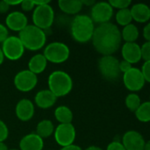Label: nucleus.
<instances>
[{"instance_id": "1", "label": "nucleus", "mask_w": 150, "mask_h": 150, "mask_svg": "<svg viewBox=\"0 0 150 150\" xmlns=\"http://www.w3.org/2000/svg\"><path fill=\"white\" fill-rule=\"evenodd\" d=\"M91 40L95 49L103 56L112 55L120 47L121 32L113 23L102 24L95 28Z\"/></svg>"}, {"instance_id": "2", "label": "nucleus", "mask_w": 150, "mask_h": 150, "mask_svg": "<svg viewBox=\"0 0 150 150\" xmlns=\"http://www.w3.org/2000/svg\"><path fill=\"white\" fill-rule=\"evenodd\" d=\"M95 23L88 15H76L71 23V34L79 43H87L92 40L95 32Z\"/></svg>"}, {"instance_id": "3", "label": "nucleus", "mask_w": 150, "mask_h": 150, "mask_svg": "<svg viewBox=\"0 0 150 150\" xmlns=\"http://www.w3.org/2000/svg\"><path fill=\"white\" fill-rule=\"evenodd\" d=\"M19 38L25 49L30 51L42 49L47 40L45 32L34 25H27L22 31H20L19 33Z\"/></svg>"}, {"instance_id": "4", "label": "nucleus", "mask_w": 150, "mask_h": 150, "mask_svg": "<svg viewBox=\"0 0 150 150\" xmlns=\"http://www.w3.org/2000/svg\"><path fill=\"white\" fill-rule=\"evenodd\" d=\"M49 89L57 98L68 95L73 86V82L69 74L62 70L53 71L48 78Z\"/></svg>"}, {"instance_id": "5", "label": "nucleus", "mask_w": 150, "mask_h": 150, "mask_svg": "<svg viewBox=\"0 0 150 150\" xmlns=\"http://www.w3.org/2000/svg\"><path fill=\"white\" fill-rule=\"evenodd\" d=\"M33 25L42 30H47L53 25L55 12L50 3L35 6L32 15Z\"/></svg>"}, {"instance_id": "6", "label": "nucleus", "mask_w": 150, "mask_h": 150, "mask_svg": "<svg viewBox=\"0 0 150 150\" xmlns=\"http://www.w3.org/2000/svg\"><path fill=\"white\" fill-rule=\"evenodd\" d=\"M44 57L47 62L51 63L60 64L67 61L70 56V48L63 42L54 41L47 45L43 50Z\"/></svg>"}, {"instance_id": "7", "label": "nucleus", "mask_w": 150, "mask_h": 150, "mask_svg": "<svg viewBox=\"0 0 150 150\" xmlns=\"http://www.w3.org/2000/svg\"><path fill=\"white\" fill-rule=\"evenodd\" d=\"M98 69L102 76L111 82L116 81L120 76L119 61L113 55H103L98 61Z\"/></svg>"}, {"instance_id": "8", "label": "nucleus", "mask_w": 150, "mask_h": 150, "mask_svg": "<svg viewBox=\"0 0 150 150\" xmlns=\"http://www.w3.org/2000/svg\"><path fill=\"white\" fill-rule=\"evenodd\" d=\"M4 58L10 61H17L20 59L25 52V47L17 36H9L3 43L1 47Z\"/></svg>"}, {"instance_id": "9", "label": "nucleus", "mask_w": 150, "mask_h": 150, "mask_svg": "<svg viewBox=\"0 0 150 150\" xmlns=\"http://www.w3.org/2000/svg\"><path fill=\"white\" fill-rule=\"evenodd\" d=\"M54 137L56 142L62 148L73 144L76 138V130L73 125L59 124L54 131Z\"/></svg>"}, {"instance_id": "10", "label": "nucleus", "mask_w": 150, "mask_h": 150, "mask_svg": "<svg viewBox=\"0 0 150 150\" xmlns=\"http://www.w3.org/2000/svg\"><path fill=\"white\" fill-rule=\"evenodd\" d=\"M123 82L126 88L135 93L140 91L145 85V79L141 70L138 68H132L123 75Z\"/></svg>"}, {"instance_id": "11", "label": "nucleus", "mask_w": 150, "mask_h": 150, "mask_svg": "<svg viewBox=\"0 0 150 150\" xmlns=\"http://www.w3.org/2000/svg\"><path fill=\"white\" fill-rule=\"evenodd\" d=\"M113 17V8L109 2L95 3L91 8V19L94 23L102 25L109 23Z\"/></svg>"}, {"instance_id": "12", "label": "nucleus", "mask_w": 150, "mask_h": 150, "mask_svg": "<svg viewBox=\"0 0 150 150\" xmlns=\"http://www.w3.org/2000/svg\"><path fill=\"white\" fill-rule=\"evenodd\" d=\"M38 82L37 76L29 71L28 69L21 70L14 76V86L16 89L22 92H28L34 89Z\"/></svg>"}, {"instance_id": "13", "label": "nucleus", "mask_w": 150, "mask_h": 150, "mask_svg": "<svg viewBox=\"0 0 150 150\" xmlns=\"http://www.w3.org/2000/svg\"><path fill=\"white\" fill-rule=\"evenodd\" d=\"M145 142L143 136L135 130L125 133L121 142L126 150H144Z\"/></svg>"}, {"instance_id": "14", "label": "nucleus", "mask_w": 150, "mask_h": 150, "mask_svg": "<svg viewBox=\"0 0 150 150\" xmlns=\"http://www.w3.org/2000/svg\"><path fill=\"white\" fill-rule=\"evenodd\" d=\"M27 25V18L21 11H12L5 18V26L14 32H20Z\"/></svg>"}, {"instance_id": "15", "label": "nucleus", "mask_w": 150, "mask_h": 150, "mask_svg": "<svg viewBox=\"0 0 150 150\" xmlns=\"http://www.w3.org/2000/svg\"><path fill=\"white\" fill-rule=\"evenodd\" d=\"M121 54L124 61H126L131 64L138 63L141 60V46L136 42L125 43L122 46Z\"/></svg>"}, {"instance_id": "16", "label": "nucleus", "mask_w": 150, "mask_h": 150, "mask_svg": "<svg viewBox=\"0 0 150 150\" xmlns=\"http://www.w3.org/2000/svg\"><path fill=\"white\" fill-rule=\"evenodd\" d=\"M15 113L17 118L21 121L30 120L34 114V105L33 102L27 98L19 100L16 105Z\"/></svg>"}, {"instance_id": "17", "label": "nucleus", "mask_w": 150, "mask_h": 150, "mask_svg": "<svg viewBox=\"0 0 150 150\" xmlns=\"http://www.w3.org/2000/svg\"><path fill=\"white\" fill-rule=\"evenodd\" d=\"M19 150H42L43 140L35 133L25 135L19 142Z\"/></svg>"}, {"instance_id": "18", "label": "nucleus", "mask_w": 150, "mask_h": 150, "mask_svg": "<svg viewBox=\"0 0 150 150\" xmlns=\"http://www.w3.org/2000/svg\"><path fill=\"white\" fill-rule=\"evenodd\" d=\"M57 99V98L50 90H42L36 93L34 103L41 109H49L56 104Z\"/></svg>"}, {"instance_id": "19", "label": "nucleus", "mask_w": 150, "mask_h": 150, "mask_svg": "<svg viewBox=\"0 0 150 150\" xmlns=\"http://www.w3.org/2000/svg\"><path fill=\"white\" fill-rule=\"evenodd\" d=\"M133 20L137 23H146L150 19L149 6L143 3L133 4L130 9Z\"/></svg>"}, {"instance_id": "20", "label": "nucleus", "mask_w": 150, "mask_h": 150, "mask_svg": "<svg viewBox=\"0 0 150 150\" xmlns=\"http://www.w3.org/2000/svg\"><path fill=\"white\" fill-rule=\"evenodd\" d=\"M47 60L42 54H37L34 55L28 62V70L34 73V75H38L42 73L47 67Z\"/></svg>"}, {"instance_id": "21", "label": "nucleus", "mask_w": 150, "mask_h": 150, "mask_svg": "<svg viewBox=\"0 0 150 150\" xmlns=\"http://www.w3.org/2000/svg\"><path fill=\"white\" fill-rule=\"evenodd\" d=\"M57 4L59 9L64 13L70 15H76L83 7L80 0H59Z\"/></svg>"}, {"instance_id": "22", "label": "nucleus", "mask_w": 150, "mask_h": 150, "mask_svg": "<svg viewBox=\"0 0 150 150\" xmlns=\"http://www.w3.org/2000/svg\"><path fill=\"white\" fill-rule=\"evenodd\" d=\"M54 116L60 124H71L73 119L72 110L66 105H60L56 108Z\"/></svg>"}, {"instance_id": "23", "label": "nucleus", "mask_w": 150, "mask_h": 150, "mask_svg": "<svg viewBox=\"0 0 150 150\" xmlns=\"http://www.w3.org/2000/svg\"><path fill=\"white\" fill-rule=\"evenodd\" d=\"M140 35V32L138 27L133 25L130 24L128 25L124 26L121 31V38L126 41V43H133L135 42Z\"/></svg>"}, {"instance_id": "24", "label": "nucleus", "mask_w": 150, "mask_h": 150, "mask_svg": "<svg viewBox=\"0 0 150 150\" xmlns=\"http://www.w3.org/2000/svg\"><path fill=\"white\" fill-rule=\"evenodd\" d=\"M55 128L53 123L49 120H41L36 126V134L40 136L42 140L44 138H48L54 134Z\"/></svg>"}, {"instance_id": "25", "label": "nucleus", "mask_w": 150, "mask_h": 150, "mask_svg": "<svg viewBox=\"0 0 150 150\" xmlns=\"http://www.w3.org/2000/svg\"><path fill=\"white\" fill-rule=\"evenodd\" d=\"M136 119L142 123L150 122V102L141 103L139 108L134 112Z\"/></svg>"}, {"instance_id": "26", "label": "nucleus", "mask_w": 150, "mask_h": 150, "mask_svg": "<svg viewBox=\"0 0 150 150\" xmlns=\"http://www.w3.org/2000/svg\"><path fill=\"white\" fill-rule=\"evenodd\" d=\"M116 21L118 25L122 26H126L132 24L133 18L130 9L126 8V9L118 10V12L116 13Z\"/></svg>"}, {"instance_id": "27", "label": "nucleus", "mask_w": 150, "mask_h": 150, "mask_svg": "<svg viewBox=\"0 0 150 150\" xmlns=\"http://www.w3.org/2000/svg\"><path fill=\"white\" fill-rule=\"evenodd\" d=\"M125 104H126V106L127 107L128 110L134 112L141 104V98L137 93L132 92L126 96V98L125 99Z\"/></svg>"}, {"instance_id": "28", "label": "nucleus", "mask_w": 150, "mask_h": 150, "mask_svg": "<svg viewBox=\"0 0 150 150\" xmlns=\"http://www.w3.org/2000/svg\"><path fill=\"white\" fill-rule=\"evenodd\" d=\"M109 4L111 5V7L114 9H118V10H122V9H126L128 8L131 4L132 1L130 0H111L109 1Z\"/></svg>"}, {"instance_id": "29", "label": "nucleus", "mask_w": 150, "mask_h": 150, "mask_svg": "<svg viewBox=\"0 0 150 150\" xmlns=\"http://www.w3.org/2000/svg\"><path fill=\"white\" fill-rule=\"evenodd\" d=\"M141 59L145 62L150 61V42L146 41L142 46H141Z\"/></svg>"}, {"instance_id": "30", "label": "nucleus", "mask_w": 150, "mask_h": 150, "mask_svg": "<svg viewBox=\"0 0 150 150\" xmlns=\"http://www.w3.org/2000/svg\"><path fill=\"white\" fill-rule=\"evenodd\" d=\"M9 135V130L6 124L0 120V142H4Z\"/></svg>"}, {"instance_id": "31", "label": "nucleus", "mask_w": 150, "mask_h": 150, "mask_svg": "<svg viewBox=\"0 0 150 150\" xmlns=\"http://www.w3.org/2000/svg\"><path fill=\"white\" fill-rule=\"evenodd\" d=\"M141 70V73L144 76L145 82H148L150 83V61L144 62Z\"/></svg>"}, {"instance_id": "32", "label": "nucleus", "mask_w": 150, "mask_h": 150, "mask_svg": "<svg viewBox=\"0 0 150 150\" xmlns=\"http://www.w3.org/2000/svg\"><path fill=\"white\" fill-rule=\"evenodd\" d=\"M19 5H20V8L24 11H30L35 8L34 2L32 0H23V1H21Z\"/></svg>"}, {"instance_id": "33", "label": "nucleus", "mask_w": 150, "mask_h": 150, "mask_svg": "<svg viewBox=\"0 0 150 150\" xmlns=\"http://www.w3.org/2000/svg\"><path fill=\"white\" fill-rule=\"evenodd\" d=\"M106 150H126V149L120 142L114 141L107 146Z\"/></svg>"}, {"instance_id": "34", "label": "nucleus", "mask_w": 150, "mask_h": 150, "mask_svg": "<svg viewBox=\"0 0 150 150\" xmlns=\"http://www.w3.org/2000/svg\"><path fill=\"white\" fill-rule=\"evenodd\" d=\"M9 37V31L7 27L0 24V43H3Z\"/></svg>"}, {"instance_id": "35", "label": "nucleus", "mask_w": 150, "mask_h": 150, "mask_svg": "<svg viewBox=\"0 0 150 150\" xmlns=\"http://www.w3.org/2000/svg\"><path fill=\"white\" fill-rule=\"evenodd\" d=\"M133 68V66H132V64L131 63H129L128 62H126V61H121V62H119V70H120V72L121 73H126V71H128L130 69H132Z\"/></svg>"}, {"instance_id": "36", "label": "nucleus", "mask_w": 150, "mask_h": 150, "mask_svg": "<svg viewBox=\"0 0 150 150\" xmlns=\"http://www.w3.org/2000/svg\"><path fill=\"white\" fill-rule=\"evenodd\" d=\"M143 37L146 40V41L150 42V22L148 23L143 28Z\"/></svg>"}, {"instance_id": "37", "label": "nucleus", "mask_w": 150, "mask_h": 150, "mask_svg": "<svg viewBox=\"0 0 150 150\" xmlns=\"http://www.w3.org/2000/svg\"><path fill=\"white\" fill-rule=\"evenodd\" d=\"M9 9H10V6L5 0L0 1V13L1 14L6 13L9 11Z\"/></svg>"}, {"instance_id": "38", "label": "nucleus", "mask_w": 150, "mask_h": 150, "mask_svg": "<svg viewBox=\"0 0 150 150\" xmlns=\"http://www.w3.org/2000/svg\"><path fill=\"white\" fill-rule=\"evenodd\" d=\"M60 150H83L80 146H77V145H74V144H72L70 146H66V147H64L62 148Z\"/></svg>"}, {"instance_id": "39", "label": "nucleus", "mask_w": 150, "mask_h": 150, "mask_svg": "<svg viewBox=\"0 0 150 150\" xmlns=\"http://www.w3.org/2000/svg\"><path fill=\"white\" fill-rule=\"evenodd\" d=\"M81 3L83 5H86V6H93L95 4V2L94 0H86V1L83 0V1H81Z\"/></svg>"}, {"instance_id": "40", "label": "nucleus", "mask_w": 150, "mask_h": 150, "mask_svg": "<svg viewBox=\"0 0 150 150\" xmlns=\"http://www.w3.org/2000/svg\"><path fill=\"white\" fill-rule=\"evenodd\" d=\"M5 1L7 2V4H9V6L11 7V6H13V5H19L22 0H20V1H10V0H5Z\"/></svg>"}, {"instance_id": "41", "label": "nucleus", "mask_w": 150, "mask_h": 150, "mask_svg": "<svg viewBox=\"0 0 150 150\" xmlns=\"http://www.w3.org/2000/svg\"><path fill=\"white\" fill-rule=\"evenodd\" d=\"M85 150H103L100 147H97V146H89Z\"/></svg>"}, {"instance_id": "42", "label": "nucleus", "mask_w": 150, "mask_h": 150, "mask_svg": "<svg viewBox=\"0 0 150 150\" xmlns=\"http://www.w3.org/2000/svg\"><path fill=\"white\" fill-rule=\"evenodd\" d=\"M4 55L3 51H2V49L0 47V65L4 62Z\"/></svg>"}, {"instance_id": "43", "label": "nucleus", "mask_w": 150, "mask_h": 150, "mask_svg": "<svg viewBox=\"0 0 150 150\" xmlns=\"http://www.w3.org/2000/svg\"><path fill=\"white\" fill-rule=\"evenodd\" d=\"M0 150H8L7 146L4 142H0Z\"/></svg>"}, {"instance_id": "44", "label": "nucleus", "mask_w": 150, "mask_h": 150, "mask_svg": "<svg viewBox=\"0 0 150 150\" xmlns=\"http://www.w3.org/2000/svg\"><path fill=\"white\" fill-rule=\"evenodd\" d=\"M144 150H150V140L145 142V146H144Z\"/></svg>"}, {"instance_id": "45", "label": "nucleus", "mask_w": 150, "mask_h": 150, "mask_svg": "<svg viewBox=\"0 0 150 150\" xmlns=\"http://www.w3.org/2000/svg\"><path fill=\"white\" fill-rule=\"evenodd\" d=\"M8 150H19V149H8Z\"/></svg>"}, {"instance_id": "46", "label": "nucleus", "mask_w": 150, "mask_h": 150, "mask_svg": "<svg viewBox=\"0 0 150 150\" xmlns=\"http://www.w3.org/2000/svg\"><path fill=\"white\" fill-rule=\"evenodd\" d=\"M149 102H150V97H149Z\"/></svg>"}, {"instance_id": "47", "label": "nucleus", "mask_w": 150, "mask_h": 150, "mask_svg": "<svg viewBox=\"0 0 150 150\" xmlns=\"http://www.w3.org/2000/svg\"><path fill=\"white\" fill-rule=\"evenodd\" d=\"M149 9H150V6H149Z\"/></svg>"}]
</instances>
